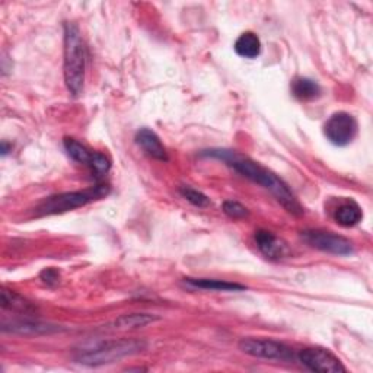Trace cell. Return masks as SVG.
Returning a JSON list of instances; mask_svg holds the SVG:
<instances>
[{"label":"cell","mask_w":373,"mask_h":373,"mask_svg":"<svg viewBox=\"0 0 373 373\" xmlns=\"http://www.w3.org/2000/svg\"><path fill=\"white\" fill-rule=\"evenodd\" d=\"M202 155L214 157V159L225 162L227 166H231L242 177H245L247 180L264 186V189L275 196L277 202L289 213L296 214V216L304 214V209L297 202V198L295 197L292 190L289 189V185L286 184L281 178H279L275 172H271L263 165L250 159L248 156H243L238 152L227 150V149L205 150Z\"/></svg>","instance_id":"1"},{"label":"cell","mask_w":373,"mask_h":373,"mask_svg":"<svg viewBox=\"0 0 373 373\" xmlns=\"http://www.w3.org/2000/svg\"><path fill=\"white\" fill-rule=\"evenodd\" d=\"M148 347V342L137 338H121L96 342L91 347H83L75 354V362L85 366H103L120 361L127 356H135Z\"/></svg>","instance_id":"2"},{"label":"cell","mask_w":373,"mask_h":373,"mask_svg":"<svg viewBox=\"0 0 373 373\" xmlns=\"http://www.w3.org/2000/svg\"><path fill=\"white\" fill-rule=\"evenodd\" d=\"M86 69V49L79 28L75 24L64 25V82L67 91L78 96L83 91Z\"/></svg>","instance_id":"3"},{"label":"cell","mask_w":373,"mask_h":373,"mask_svg":"<svg viewBox=\"0 0 373 373\" xmlns=\"http://www.w3.org/2000/svg\"><path fill=\"white\" fill-rule=\"evenodd\" d=\"M110 193V186L105 184H98L83 191H71L62 193L57 196H51L42 200V202L35 207L34 214L37 218L42 216H53V214H62L70 210L83 207L89 203L96 202L107 197Z\"/></svg>","instance_id":"4"},{"label":"cell","mask_w":373,"mask_h":373,"mask_svg":"<svg viewBox=\"0 0 373 373\" xmlns=\"http://www.w3.org/2000/svg\"><path fill=\"white\" fill-rule=\"evenodd\" d=\"M238 349L242 353L258 358H268V361H281V362L295 361L293 350L286 346V344L275 340L247 337L239 341Z\"/></svg>","instance_id":"5"},{"label":"cell","mask_w":373,"mask_h":373,"mask_svg":"<svg viewBox=\"0 0 373 373\" xmlns=\"http://www.w3.org/2000/svg\"><path fill=\"white\" fill-rule=\"evenodd\" d=\"M357 121L349 112H336L324 125V135L334 146H349L357 135Z\"/></svg>","instance_id":"6"},{"label":"cell","mask_w":373,"mask_h":373,"mask_svg":"<svg viewBox=\"0 0 373 373\" xmlns=\"http://www.w3.org/2000/svg\"><path fill=\"white\" fill-rule=\"evenodd\" d=\"M302 239L320 251L334 254V255H350L354 251L353 242L341 235H336L333 232L318 231V229H311V231L302 232Z\"/></svg>","instance_id":"7"},{"label":"cell","mask_w":373,"mask_h":373,"mask_svg":"<svg viewBox=\"0 0 373 373\" xmlns=\"http://www.w3.org/2000/svg\"><path fill=\"white\" fill-rule=\"evenodd\" d=\"M297 361L312 372H320V373L346 372V367L342 366L340 358L325 349L309 347V349L300 350L297 354Z\"/></svg>","instance_id":"8"},{"label":"cell","mask_w":373,"mask_h":373,"mask_svg":"<svg viewBox=\"0 0 373 373\" xmlns=\"http://www.w3.org/2000/svg\"><path fill=\"white\" fill-rule=\"evenodd\" d=\"M255 243L258 250H260L268 260H281V258L290 254L288 243L268 231H257Z\"/></svg>","instance_id":"9"},{"label":"cell","mask_w":373,"mask_h":373,"mask_svg":"<svg viewBox=\"0 0 373 373\" xmlns=\"http://www.w3.org/2000/svg\"><path fill=\"white\" fill-rule=\"evenodd\" d=\"M136 143L156 161H168V153L161 139L149 128H140L136 135Z\"/></svg>","instance_id":"10"},{"label":"cell","mask_w":373,"mask_h":373,"mask_svg":"<svg viewBox=\"0 0 373 373\" xmlns=\"http://www.w3.org/2000/svg\"><path fill=\"white\" fill-rule=\"evenodd\" d=\"M3 331L22 334V336H44L62 331L60 327L38 322V321H13L10 325H3Z\"/></svg>","instance_id":"11"},{"label":"cell","mask_w":373,"mask_h":373,"mask_svg":"<svg viewBox=\"0 0 373 373\" xmlns=\"http://www.w3.org/2000/svg\"><path fill=\"white\" fill-rule=\"evenodd\" d=\"M185 284L191 286L194 289H203L210 292H242L247 290L245 286L231 283L225 280H214V279H185Z\"/></svg>","instance_id":"12"},{"label":"cell","mask_w":373,"mask_h":373,"mask_svg":"<svg viewBox=\"0 0 373 373\" xmlns=\"http://www.w3.org/2000/svg\"><path fill=\"white\" fill-rule=\"evenodd\" d=\"M334 219L340 226L344 227H353L357 223H361L363 219V211L356 202L353 200H347V202L341 203L336 211H334Z\"/></svg>","instance_id":"13"},{"label":"cell","mask_w":373,"mask_h":373,"mask_svg":"<svg viewBox=\"0 0 373 373\" xmlns=\"http://www.w3.org/2000/svg\"><path fill=\"white\" fill-rule=\"evenodd\" d=\"M292 94L296 99H299V101H304V103H309V101H313V99L320 98L321 95V86L312 80V79H308V78H296L292 85Z\"/></svg>","instance_id":"14"},{"label":"cell","mask_w":373,"mask_h":373,"mask_svg":"<svg viewBox=\"0 0 373 373\" xmlns=\"http://www.w3.org/2000/svg\"><path fill=\"white\" fill-rule=\"evenodd\" d=\"M235 51L243 59H255L261 53V41L254 33H243L235 42Z\"/></svg>","instance_id":"15"},{"label":"cell","mask_w":373,"mask_h":373,"mask_svg":"<svg viewBox=\"0 0 373 373\" xmlns=\"http://www.w3.org/2000/svg\"><path fill=\"white\" fill-rule=\"evenodd\" d=\"M159 318H157L153 313L136 312V313L121 315V317H119L116 322H114V325H116L117 329H136V328H141L149 324H153Z\"/></svg>","instance_id":"16"},{"label":"cell","mask_w":373,"mask_h":373,"mask_svg":"<svg viewBox=\"0 0 373 373\" xmlns=\"http://www.w3.org/2000/svg\"><path fill=\"white\" fill-rule=\"evenodd\" d=\"M0 302L5 309L17 311V312H24V313H33L35 308L33 306L31 302H28L26 299H24L21 295L15 293L13 290H2V296H0Z\"/></svg>","instance_id":"17"},{"label":"cell","mask_w":373,"mask_h":373,"mask_svg":"<svg viewBox=\"0 0 373 373\" xmlns=\"http://www.w3.org/2000/svg\"><path fill=\"white\" fill-rule=\"evenodd\" d=\"M64 149H66L67 155L73 161H76L79 164H83V165L91 166L95 152H91L88 148L83 146L82 143H79L78 140L69 139V137L64 139Z\"/></svg>","instance_id":"18"},{"label":"cell","mask_w":373,"mask_h":373,"mask_svg":"<svg viewBox=\"0 0 373 373\" xmlns=\"http://www.w3.org/2000/svg\"><path fill=\"white\" fill-rule=\"evenodd\" d=\"M180 194L186 200V202H190L197 207H207L210 205V198L206 194L196 189H191V186H181Z\"/></svg>","instance_id":"19"},{"label":"cell","mask_w":373,"mask_h":373,"mask_svg":"<svg viewBox=\"0 0 373 373\" xmlns=\"http://www.w3.org/2000/svg\"><path fill=\"white\" fill-rule=\"evenodd\" d=\"M89 168L99 177V175H105L107 174V172L111 168V164H110V159H108V157L105 155L95 152L92 164H91Z\"/></svg>","instance_id":"20"},{"label":"cell","mask_w":373,"mask_h":373,"mask_svg":"<svg viewBox=\"0 0 373 373\" xmlns=\"http://www.w3.org/2000/svg\"><path fill=\"white\" fill-rule=\"evenodd\" d=\"M223 211L227 214L229 218H232V219H242V218H245L248 214L247 207H243L238 202H225L223 203Z\"/></svg>","instance_id":"21"},{"label":"cell","mask_w":373,"mask_h":373,"mask_svg":"<svg viewBox=\"0 0 373 373\" xmlns=\"http://www.w3.org/2000/svg\"><path fill=\"white\" fill-rule=\"evenodd\" d=\"M41 279L44 280L47 284L51 286V284H54V283L59 281V272H57V271L53 270V268H47V270H44V271L41 272Z\"/></svg>","instance_id":"22"},{"label":"cell","mask_w":373,"mask_h":373,"mask_svg":"<svg viewBox=\"0 0 373 373\" xmlns=\"http://www.w3.org/2000/svg\"><path fill=\"white\" fill-rule=\"evenodd\" d=\"M9 153V146H8V143L6 141H2V155L6 156Z\"/></svg>","instance_id":"23"}]
</instances>
